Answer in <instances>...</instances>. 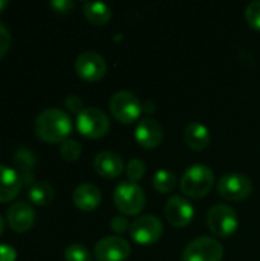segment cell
Returning a JSON list of instances; mask_svg holds the SVG:
<instances>
[{
    "mask_svg": "<svg viewBox=\"0 0 260 261\" xmlns=\"http://www.w3.org/2000/svg\"><path fill=\"white\" fill-rule=\"evenodd\" d=\"M72 132L70 116L57 107L46 109L35 118V133L46 142H63Z\"/></svg>",
    "mask_w": 260,
    "mask_h": 261,
    "instance_id": "obj_1",
    "label": "cell"
},
{
    "mask_svg": "<svg viewBox=\"0 0 260 261\" xmlns=\"http://www.w3.org/2000/svg\"><path fill=\"white\" fill-rule=\"evenodd\" d=\"M215 184V173L210 167L196 164L185 170L181 177V191L195 199H201L210 193Z\"/></svg>",
    "mask_w": 260,
    "mask_h": 261,
    "instance_id": "obj_2",
    "label": "cell"
},
{
    "mask_svg": "<svg viewBox=\"0 0 260 261\" xmlns=\"http://www.w3.org/2000/svg\"><path fill=\"white\" fill-rule=\"evenodd\" d=\"M115 206L126 216H135L143 211L146 205V194L143 188L132 180L120 182L113 190Z\"/></svg>",
    "mask_w": 260,
    "mask_h": 261,
    "instance_id": "obj_3",
    "label": "cell"
},
{
    "mask_svg": "<svg viewBox=\"0 0 260 261\" xmlns=\"http://www.w3.org/2000/svg\"><path fill=\"white\" fill-rule=\"evenodd\" d=\"M77 128L84 138L98 139L107 135L110 121L103 110L97 107H86L77 115Z\"/></svg>",
    "mask_w": 260,
    "mask_h": 261,
    "instance_id": "obj_4",
    "label": "cell"
},
{
    "mask_svg": "<svg viewBox=\"0 0 260 261\" xmlns=\"http://www.w3.org/2000/svg\"><path fill=\"white\" fill-rule=\"evenodd\" d=\"M109 109L120 122L132 124L139 118L143 112V104L133 92L118 90L116 93L112 95L109 101Z\"/></svg>",
    "mask_w": 260,
    "mask_h": 261,
    "instance_id": "obj_5",
    "label": "cell"
},
{
    "mask_svg": "<svg viewBox=\"0 0 260 261\" xmlns=\"http://www.w3.org/2000/svg\"><path fill=\"white\" fill-rule=\"evenodd\" d=\"M207 223L215 236L230 237L236 232L239 226L238 213L225 203H216L208 210Z\"/></svg>",
    "mask_w": 260,
    "mask_h": 261,
    "instance_id": "obj_6",
    "label": "cell"
},
{
    "mask_svg": "<svg viewBox=\"0 0 260 261\" xmlns=\"http://www.w3.org/2000/svg\"><path fill=\"white\" fill-rule=\"evenodd\" d=\"M162 231H164L162 222L153 214H146L130 223L129 234L133 242L147 246L158 242L162 236Z\"/></svg>",
    "mask_w": 260,
    "mask_h": 261,
    "instance_id": "obj_7",
    "label": "cell"
},
{
    "mask_svg": "<svg viewBox=\"0 0 260 261\" xmlns=\"http://www.w3.org/2000/svg\"><path fill=\"white\" fill-rule=\"evenodd\" d=\"M224 248L211 237H198L187 245L182 254L184 261H222Z\"/></svg>",
    "mask_w": 260,
    "mask_h": 261,
    "instance_id": "obj_8",
    "label": "cell"
},
{
    "mask_svg": "<svg viewBox=\"0 0 260 261\" xmlns=\"http://www.w3.org/2000/svg\"><path fill=\"white\" fill-rule=\"evenodd\" d=\"M253 191V184L251 180L241 173H228L224 174L219 182H218V193L233 202H241L245 200Z\"/></svg>",
    "mask_w": 260,
    "mask_h": 261,
    "instance_id": "obj_9",
    "label": "cell"
},
{
    "mask_svg": "<svg viewBox=\"0 0 260 261\" xmlns=\"http://www.w3.org/2000/svg\"><path fill=\"white\" fill-rule=\"evenodd\" d=\"M130 255V245L120 236H109L101 239L93 249L97 261H124Z\"/></svg>",
    "mask_w": 260,
    "mask_h": 261,
    "instance_id": "obj_10",
    "label": "cell"
},
{
    "mask_svg": "<svg viewBox=\"0 0 260 261\" xmlns=\"http://www.w3.org/2000/svg\"><path fill=\"white\" fill-rule=\"evenodd\" d=\"M107 70L106 60L95 50H84L75 60V72L86 81H97L104 76Z\"/></svg>",
    "mask_w": 260,
    "mask_h": 261,
    "instance_id": "obj_11",
    "label": "cell"
},
{
    "mask_svg": "<svg viewBox=\"0 0 260 261\" xmlns=\"http://www.w3.org/2000/svg\"><path fill=\"white\" fill-rule=\"evenodd\" d=\"M164 214L170 225H173L176 228H184L192 222L195 211H193L192 203L185 197L172 196L166 203Z\"/></svg>",
    "mask_w": 260,
    "mask_h": 261,
    "instance_id": "obj_12",
    "label": "cell"
},
{
    "mask_svg": "<svg viewBox=\"0 0 260 261\" xmlns=\"http://www.w3.org/2000/svg\"><path fill=\"white\" fill-rule=\"evenodd\" d=\"M6 220L11 229H14L15 232H26L34 226L35 211L29 203L20 200L8 208Z\"/></svg>",
    "mask_w": 260,
    "mask_h": 261,
    "instance_id": "obj_13",
    "label": "cell"
},
{
    "mask_svg": "<svg viewBox=\"0 0 260 261\" xmlns=\"http://www.w3.org/2000/svg\"><path fill=\"white\" fill-rule=\"evenodd\" d=\"M164 138V128L161 122L153 118H144L135 128V139L143 148H155Z\"/></svg>",
    "mask_w": 260,
    "mask_h": 261,
    "instance_id": "obj_14",
    "label": "cell"
},
{
    "mask_svg": "<svg viewBox=\"0 0 260 261\" xmlns=\"http://www.w3.org/2000/svg\"><path fill=\"white\" fill-rule=\"evenodd\" d=\"M93 168L101 177L113 179V177H118L124 171V161L118 153L104 150L95 156Z\"/></svg>",
    "mask_w": 260,
    "mask_h": 261,
    "instance_id": "obj_15",
    "label": "cell"
},
{
    "mask_svg": "<svg viewBox=\"0 0 260 261\" xmlns=\"http://www.w3.org/2000/svg\"><path fill=\"white\" fill-rule=\"evenodd\" d=\"M74 203L81 211H92L101 202V191L93 184H81L74 191Z\"/></svg>",
    "mask_w": 260,
    "mask_h": 261,
    "instance_id": "obj_16",
    "label": "cell"
},
{
    "mask_svg": "<svg viewBox=\"0 0 260 261\" xmlns=\"http://www.w3.org/2000/svg\"><path fill=\"white\" fill-rule=\"evenodd\" d=\"M21 187V177L14 168L0 165V202L12 200Z\"/></svg>",
    "mask_w": 260,
    "mask_h": 261,
    "instance_id": "obj_17",
    "label": "cell"
},
{
    "mask_svg": "<svg viewBox=\"0 0 260 261\" xmlns=\"http://www.w3.org/2000/svg\"><path fill=\"white\" fill-rule=\"evenodd\" d=\"M184 141L192 150L201 151L208 147V144L211 141V135H210V130L202 122L193 121L185 127Z\"/></svg>",
    "mask_w": 260,
    "mask_h": 261,
    "instance_id": "obj_18",
    "label": "cell"
},
{
    "mask_svg": "<svg viewBox=\"0 0 260 261\" xmlns=\"http://www.w3.org/2000/svg\"><path fill=\"white\" fill-rule=\"evenodd\" d=\"M83 12L92 24H104L112 15L110 6L104 2H86L83 5Z\"/></svg>",
    "mask_w": 260,
    "mask_h": 261,
    "instance_id": "obj_19",
    "label": "cell"
},
{
    "mask_svg": "<svg viewBox=\"0 0 260 261\" xmlns=\"http://www.w3.org/2000/svg\"><path fill=\"white\" fill-rule=\"evenodd\" d=\"M29 199L37 206H46L54 199V188L48 182H35L29 188Z\"/></svg>",
    "mask_w": 260,
    "mask_h": 261,
    "instance_id": "obj_20",
    "label": "cell"
},
{
    "mask_svg": "<svg viewBox=\"0 0 260 261\" xmlns=\"http://www.w3.org/2000/svg\"><path fill=\"white\" fill-rule=\"evenodd\" d=\"M153 187L159 193H170L176 187V176L170 170H158L153 176Z\"/></svg>",
    "mask_w": 260,
    "mask_h": 261,
    "instance_id": "obj_21",
    "label": "cell"
},
{
    "mask_svg": "<svg viewBox=\"0 0 260 261\" xmlns=\"http://www.w3.org/2000/svg\"><path fill=\"white\" fill-rule=\"evenodd\" d=\"M66 261H92L89 249L81 243H72L64 249Z\"/></svg>",
    "mask_w": 260,
    "mask_h": 261,
    "instance_id": "obj_22",
    "label": "cell"
},
{
    "mask_svg": "<svg viewBox=\"0 0 260 261\" xmlns=\"http://www.w3.org/2000/svg\"><path fill=\"white\" fill-rule=\"evenodd\" d=\"M60 154L63 159L66 161H77L81 154V144L75 139H66L61 142V147H60Z\"/></svg>",
    "mask_w": 260,
    "mask_h": 261,
    "instance_id": "obj_23",
    "label": "cell"
},
{
    "mask_svg": "<svg viewBox=\"0 0 260 261\" xmlns=\"http://www.w3.org/2000/svg\"><path fill=\"white\" fill-rule=\"evenodd\" d=\"M126 173L132 182H136L146 174V164L141 159H130L126 165Z\"/></svg>",
    "mask_w": 260,
    "mask_h": 261,
    "instance_id": "obj_24",
    "label": "cell"
},
{
    "mask_svg": "<svg viewBox=\"0 0 260 261\" xmlns=\"http://www.w3.org/2000/svg\"><path fill=\"white\" fill-rule=\"evenodd\" d=\"M245 18L248 24L254 29L260 31V0H254L247 5L245 8Z\"/></svg>",
    "mask_w": 260,
    "mask_h": 261,
    "instance_id": "obj_25",
    "label": "cell"
},
{
    "mask_svg": "<svg viewBox=\"0 0 260 261\" xmlns=\"http://www.w3.org/2000/svg\"><path fill=\"white\" fill-rule=\"evenodd\" d=\"M110 228H112V231L116 232V234H124V232H127V231L130 229V223L127 222L126 217H123V216H115V217H112V220H110Z\"/></svg>",
    "mask_w": 260,
    "mask_h": 261,
    "instance_id": "obj_26",
    "label": "cell"
},
{
    "mask_svg": "<svg viewBox=\"0 0 260 261\" xmlns=\"http://www.w3.org/2000/svg\"><path fill=\"white\" fill-rule=\"evenodd\" d=\"M9 44H11V34H9V29L0 21V58L8 52Z\"/></svg>",
    "mask_w": 260,
    "mask_h": 261,
    "instance_id": "obj_27",
    "label": "cell"
},
{
    "mask_svg": "<svg viewBox=\"0 0 260 261\" xmlns=\"http://www.w3.org/2000/svg\"><path fill=\"white\" fill-rule=\"evenodd\" d=\"M66 104V109L70 110V112H77V115L83 110V101L78 95H69L64 101Z\"/></svg>",
    "mask_w": 260,
    "mask_h": 261,
    "instance_id": "obj_28",
    "label": "cell"
},
{
    "mask_svg": "<svg viewBox=\"0 0 260 261\" xmlns=\"http://www.w3.org/2000/svg\"><path fill=\"white\" fill-rule=\"evenodd\" d=\"M51 6L58 14H66V12H69L74 8V2L72 0H52Z\"/></svg>",
    "mask_w": 260,
    "mask_h": 261,
    "instance_id": "obj_29",
    "label": "cell"
},
{
    "mask_svg": "<svg viewBox=\"0 0 260 261\" xmlns=\"http://www.w3.org/2000/svg\"><path fill=\"white\" fill-rule=\"evenodd\" d=\"M17 251L5 243H0V261H15Z\"/></svg>",
    "mask_w": 260,
    "mask_h": 261,
    "instance_id": "obj_30",
    "label": "cell"
},
{
    "mask_svg": "<svg viewBox=\"0 0 260 261\" xmlns=\"http://www.w3.org/2000/svg\"><path fill=\"white\" fill-rule=\"evenodd\" d=\"M143 112H146V113H149V115H152V113H155L156 112V104L153 102V101H146L144 104H143Z\"/></svg>",
    "mask_w": 260,
    "mask_h": 261,
    "instance_id": "obj_31",
    "label": "cell"
},
{
    "mask_svg": "<svg viewBox=\"0 0 260 261\" xmlns=\"http://www.w3.org/2000/svg\"><path fill=\"white\" fill-rule=\"evenodd\" d=\"M8 6V0H0V12Z\"/></svg>",
    "mask_w": 260,
    "mask_h": 261,
    "instance_id": "obj_32",
    "label": "cell"
},
{
    "mask_svg": "<svg viewBox=\"0 0 260 261\" xmlns=\"http://www.w3.org/2000/svg\"><path fill=\"white\" fill-rule=\"evenodd\" d=\"M3 229H5V220H3V217L0 216V236H2V232H3Z\"/></svg>",
    "mask_w": 260,
    "mask_h": 261,
    "instance_id": "obj_33",
    "label": "cell"
}]
</instances>
